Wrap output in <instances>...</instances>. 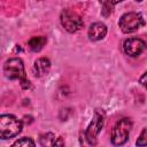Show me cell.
Returning a JSON list of instances; mask_svg holds the SVG:
<instances>
[{"mask_svg":"<svg viewBox=\"0 0 147 147\" xmlns=\"http://www.w3.org/2000/svg\"><path fill=\"white\" fill-rule=\"evenodd\" d=\"M87 34H88L90 40H92V41L101 40L107 34V26L102 22H95L90 25Z\"/></svg>","mask_w":147,"mask_h":147,"instance_id":"8","label":"cell"},{"mask_svg":"<svg viewBox=\"0 0 147 147\" xmlns=\"http://www.w3.org/2000/svg\"><path fill=\"white\" fill-rule=\"evenodd\" d=\"M34 141L31 139V138H28V137H23L18 140H16L14 144H13V147H28V146H34Z\"/></svg>","mask_w":147,"mask_h":147,"instance_id":"13","label":"cell"},{"mask_svg":"<svg viewBox=\"0 0 147 147\" xmlns=\"http://www.w3.org/2000/svg\"><path fill=\"white\" fill-rule=\"evenodd\" d=\"M110 1H111V2H113V3L115 5V3H118V2H122L123 0H110Z\"/></svg>","mask_w":147,"mask_h":147,"instance_id":"16","label":"cell"},{"mask_svg":"<svg viewBox=\"0 0 147 147\" xmlns=\"http://www.w3.org/2000/svg\"><path fill=\"white\" fill-rule=\"evenodd\" d=\"M146 47H147L146 42L140 38H129L123 44V49H124L125 54H127L132 57L140 55L146 49Z\"/></svg>","mask_w":147,"mask_h":147,"instance_id":"7","label":"cell"},{"mask_svg":"<svg viewBox=\"0 0 147 147\" xmlns=\"http://www.w3.org/2000/svg\"><path fill=\"white\" fill-rule=\"evenodd\" d=\"M137 146H147V127H144V130L141 131L140 136L138 137L137 141H136Z\"/></svg>","mask_w":147,"mask_h":147,"instance_id":"14","label":"cell"},{"mask_svg":"<svg viewBox=\"0 0 147 147\" xmlns=\"http://www.w3.org/2000/svg\"><path fill=\"white\" fill-rule=\"evenodd\" d=\"M56 140H57V138L52 132L40 134V137H39V142L41 146H55Z\"/></svg>","mask_w":147,"mask_h":147,"instance_id":"11","label":"cell"},{"mask_svg":"<svg viewBox=\"0 0 147 147\" xmlns=\"http://www.w3.org/2000/svg\"><path fill=\"white\" fill-rule=\"evenodd\" d=\"M46 41H47L46 37H44V36H37V37H32V38L29 40L28 46H29V48H30L32 52H39V51H41L42 47L45 46Z\"/></svg>","mask_w":147,"mask_h":147,"instance_id":"10","label":"cell"},{"mask_svg":"<svg viewBox=\"0 0 147 147\" xmlns=\"http://www.w3.org/2000/svg\"><path fill=\"white\" fill-rule=\"evenodd\" d=\"M139 83L145 87V88H147V71L140 77V79H139Z\"/></svg>","mask_w":147,"mask_h":147,"instance_id":"15","label":"cell"},{"mask_svg":"<svg viewBox=\"0 0 147 147\" xmlns=\"http://www.w3.org/2000/svg\"><path fill=\"white\" fill-rule=\"evenodd\" d=\"M131 127H132V122L130 118L119 119L115 124V126L111 131V142L116 146L124 145L129 139Z\"/></svg>","mask_w":147,"mask_h":147,"instance_id":"4","label":"cell"},{"mask_svg":"<svg viewBox=\"0 0 147 147\" xmlns=\"http://www.w3.org/2000/svg\"><path fill=\"white\" fill-rule=\"evenodd\" d=\"M60 20H61L62 26L70 33H75V32L79 31L84 25L82 17L77 13H75L70 9H64L61 13Z\"/></svg>","mask_w":147,"mask_h":147,"instance_id":"6","label":"cell"},{"mask_svg":"<svg viewBox=\"0 0 147 147\" xmlns=\"http://www.w3.org/2000/svg\"><path fill=\"white\" fill-rule=\"evenodd\" d=\"M23 122L14 115L7 114L0 116V137L1 139H9L21 133Z\"/></svg>","mask_w":147,"mask_h":147,"instance_id":"2","label":"cell"},{"mask_svg":"<svg viewBox=\"0 0 147 147\" xmlns=\"http://www.w3.org/2000/svg\"><path fill=\"white\" fill-rule=\"evenodd\" d=\"M51 69V62L47 57L38 59L33 64V74L36 77H41L46 75Z\"/></svg>","mask_w":147,"mask_h":147,"instance_id":"9","label":"cell"},{"mask_svg":"<svg viewBox=\"0 0 147 147\" xmlns=\"http://www.w3.org/2000/svg\"><path fill=\"white\" fill-rule=\"evenodd\" d=\"M136 1H139V2H140V1H142V0H136Z\"/></svg>","mask_w":147,"mask_h":147,"instance_id":"17","label":"cell"},{"mask_svg":"<svg viewBox=\"0 0 147 147\" xmlns=\"http://www.w3.org/2000/svg\"><path fill=\"white\" fill-rule=\"evenodd\" d=\"M105 119H106L105 111L102 109H95L93 114V118L85 131V138L90 145H96L98 136L105 125Z\"/></svg>","mask_w":147,"mask_h":147,"instance_id":"3","label":"cell"},{"mask_svg":"<svg viewBox=\"0 0 147 147\" xmlns=\"http://www.w3.org/2000/svg\"><path fill=\"white\" fill-rule=\"evenodd\" d=\"M145 24L144 17L140 13H126L121 16L118 21V26L124 33H131L140 29Z\"/></svg>","mask_w":147,"mask_h":147,"instance_id":"5","label":"cell"},{"mask_svg":"<svg viewBox=\"0 0 147 147\" xmlns=\"http://www.w3.org/2000/svg\"><path fill=\"white\" fill-rule=\"evenodd\" d=\"M100 3H101V6H102V9H101L102 16L108 17V16L113 13L114 3H113L110 0H100Z\"/></svg>","mask_w":147,"mask_h":147,"instance_id":"12","label":"cell"},{"mask_svg":"<svg viewBox=\"0 0 147 147\" xmlns=\"http://www.w3.org/2000/svg\"><path fill=\"white\" fill-rule=\"evenodd\" d=\"M3 74L7 78L14 80L17 79L21 82V86L24 90H28L31 87V83L29 79H26L25 70H24V64L23 61L20 57H13L6 61L3 65Z\"/></svg>","mask_w":147,"mask_h":147,"instance_id":"1","label":"cell"}]
</instances>
